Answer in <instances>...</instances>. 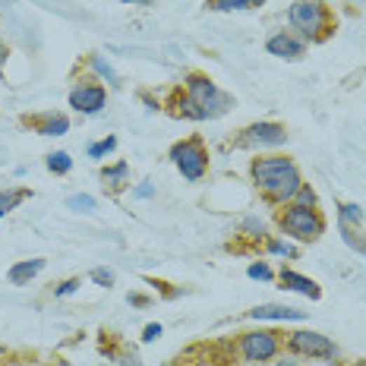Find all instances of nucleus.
<instances>
[{"label":"nucleus","mask_w":366,"mask_h":366,"mask_svg":"<svg viewBox=\"0 0 366 366\" xmlns=\"http://www.w3.org/2000/svg\"><path fill=\"white\" fill-rule=\"evenodd\" d=\"M287 351L300 353V357H309V360H332L338 353L332 341L319 332H294L287 338Z\"/></svg>","instance_id":"6"},{"label":"nucleus","mask_w":366,"mask_h":366,"mask_svg":"<svg viewBox=\"0 0 366 366\" xmlns=\"http://www.w3.org/2000/svg\"><path fill=\"white\" fill-rule=\"evenodd\" d=\"M136 196H139V199H149V196H151V187H149V183H142V187L136 189Z\"/></svg>","instance_id":"29"},{"label":"nucleus","mask_w":366,"mask_h":366,"mask_svg":"<svg viewBox=\"0 0 366 366\" xmlns=\"http://www.w3.org/2000/svg\"><path fill=\"white\" fill-rule=\"evenodd\" d=\"M92 67H95V69H98V73H101V76H107V79H111V82H114V79H117V76H114V69H111V67H107V63H101V60H98V57H95V60H92Z\"/></svg>","instance_id":"25"},{"label":"nucleus","mask_w":366,"mask_h":366,"mask_svg":"<svg viewBox=\"0 0 366 366\" xmlns=\"http://www.w3.org/2000/svg\"><path fill=\"white\" fill-rule=\"evenodd\" d=\"M265 0H205L208 10H218V13H227V10H256L262 6Z\"/></svg>","instance_id":"15"},{"label":"nucleus","mask_w":366,"mask_h":366,"mask_svg":"<svg viewBox=\"0 0 366 366\" xmlns=\"http://www.w3.org/2000/svg\"><path fill=\"white\" fill-rule=\"evenodd\" d=\"M79 284H82L79 278H69V281H63L60 287H54V294H57V297H67V294H73V290L79 287Z\"/></svg>","instance_id":"24"},{"label":"nucleus","mask_w":366,"mask_h":366,"mask_svg":"<svg viewBox=\"0 0 366 366\" xmlns=\"http://www.w3.org/2000/svg\"><path fill=\"white\" fill-rule=\"evenodd\" d=\"M4 215H6V212H4V208H0V218H4Z\"/></svg>","instance_id":"31"},{"label":"nucleus","mask_w":366,"mask_h":366,"mask_svg":"<svg viewBox=\"0 0 366 366\" xmlns=\"http://www.w3.org/2000/svg\"><path fill=\"white\" fill-rule=\"evenodd\" d=\"M48 168L54 170V174H67V170L73 168V158H69L67 151H50V155H48Z\"/></svg>","instance_id":"17"},{"label":"nucleus","mask_w":366,"mask_h":366,"mask_svg":"<svg viewBox=\"0 0 366 366\" xmlns=\"http://www.w3.org/2000/svg\"><path fill=\"white\" fill-rule=\"evenodd\" d=\"M278 221H281L284 233H290L294 240H303V243H313V240H319V233L325 231V221H322V215L316 212L313 205H287L281 215H278Z\"/></svg>","instance_id":"4"},{"label":"nucleus","mask_w":366,"mask_h":366,"mask_svg":"<svg viewBox=\"0 0 366 366\" xmlns=\"http://www.w3.org/2000/svg\"><path fill=\"white\" fill-rule=\"evenodd\" d=\"M41 269H44V259H25V262H16L10 269V284H29Z\"/></svg>","instance_id":"14"},{"label":"nucleus","mask_w":366,"mask_h":366,"mask_svg":"<svg viewBox=\"0 0 366 366\" xmlns=\"http://www.w3.org/2000/svg\"><path fill=\"white\" fill-rule=\"evenodd\" d=\"M25 123L35 126L41 136H63L69 130V120L63 114H41V117H25Z\"/></svg>","instance_id":"11"},{"label":"nucleus","mask_w":366,"mask_h":366,"mask_svg":"<svg viewBox=\"0 0 366 366\" xmlns=\"http://www.w3.org/2000/svg\"><path fill=\"white\" fill-rule=\"evenodd\" d=\"M250 278H262V281H269L271 278V269L265 262H252L250 265Z\"/></svg>","instance_id":"22"},{"label":"nucleus","mask_w":366,"mask_h":366,"mask_svg":"<svg viewBox=\"0 0 366 366\" xmlns=\"http://www.w3.org/2000/svg\"><path fill=\"white\" fill-rule=\"evenodd\" d=\"M281 142H287V133H284L281 123H271V120L246 126L243 139H240V145H281Z\"/></svg>","instance_id":"9"},{"label":"nucleus","mask_w":366,"mask_h":366,"mask_svg":"<svg viewBox=\"0 0 366 366\" xmlns=\"http://www.w3.org/2000/svg\"><path fill=\"white\" fill-rule=\"evenodd\" d=\"M271 252H278V256H294V250H290L287 243H271Z\"/></svg>","instance_id":"28"},{"label":"nucleus","mask_w":366,"mask_h":366,"mask_svg":"<svg viewBox=\"0 0 366 366\" xmlns=\"http://www.w3.org/2000/svg\"><path fill=\"white\" fill-rule=\"evenodd\" d=\"M126 174H130V168H126V161H117L114 168H104L101 170V180H104V187L111 189H120L126 183Z\"/></svg>","instance_id":"16"},{"label":"nucleus","mask_w":366,"mask_h":366,"mask_svg":"<svg viewBox=\"0 0 366 366\" xmlns=\"http://www.w3.org/2000/svg\"><path fill=\"white\" fill-rule=\"evenodd\" d=\"M341 221H363V212L357 205H341Z\"/></svg>","instance_id":"23"},{"label":"nucleus","mask_w":366,"mask_h":366,"mask_svg":"<svg viewBox=\"0 0 366 366\" xmlns=\"http://www.w3.org/2000/svg\"><path fill=\"white\" fill-rule=\"evenodd\" d=\"M158 334H161V325H145V332H142V341H155Z\"/></svg>","instance_id":"27"},{"label":"nucleus","mask_w":366,"mask_h":366,"mask_svg":"<svg viewBox=\"0 0 366 366\" xmlns=\"http://www.w3.org/2000/svg\"><path fill=\"white\" fill-rule=\"evenodd\" d=\"M67 208H73V212H95V199L86 193H76L67 199Z\"/></svg>","instance_id":"18"},{"label":"nucleus","mask_w":366,"mask_h":366,"mask_svg":"<svg viewBox=\"0 0 366 366\" xmlns=\"http://www.w3.org/2000/svg\"><path fill=\"white\" fill-rule=\"evenodd\" d=\"M287 16L297 32H303L306 38H316V41L328 38V32H332V13L322 0H297Z\"/></svg>","instance_id":"3"},{"label":"nucleus","mask_w":366,"mask_h":366,"mask_svg":"<svg viewBox=\"0 0 366 366\" xmlns=\"http://www.w3.org/2000/svg\"><path fill=\"white\" fill-rule=\"evenodd\" d=\"M114 149H117V139L107 136V139H101V142L88 145V158H101V155H107V151H114Z\"/></svg>","instance_id":"19"},{"label":"nucleus","mask_w":366,"mask_h":366,"mask_svg":"<svg viewBox=\"0 0 366 366\" xmlns=\"http://www.w3.org/2000/svg\"><path fill=\"white\" fill-rule=\"evenodd\" d=\"M297 205H316V193H313V187H306V183H303L300 189H297Z\"/></svg>","instance_id":"21"},{"label":"nucleus","mask_w":366,"mask_h":366,"mask_svg":"<svg viewBox=\"0 0 366 366\" xmlns=\"http://www.w3.org/2000/svg\"><path fill=\"white\" fill-rule=\"evenodd\" d=\"M25 196H29L25 189H16V193H4V189H0V208H4V212H10V208H16Z\"/></svg>","instance_id":"20"},{"label":"nucleus","mask_w":366,"mask_h":366,"mask_svg":"<svg viewBox=\"0 0 366 366\" xmlns=\"http://www.w3.org/2000/svg\"><path fill=\"white\" fill-rule=\"evenodd\" d=\"M278 347H281V341H278V332H246L243 338H240V353H243V360H250V363H265V360H271L278 353Z\"/></svg>","instance_id":"7"},{"label":"nucleus","mask_w":366,"mask_h":366,"mask_svg":"<svg viewBox=\"0 0 366 366\" xmlns=\"http://www.w3.org/2000/svg\"><path fill=\"white\" fill-rule=\"evenodd\" d=\"M269 54L275 57H287V60H297V57H303V41H297V38H290L287 32H281V35L269 38Z\"/></svg>","instance_id":"12"},{"label":"nucleus","mask_w":366,"mask_h":366,"mask_svg":"<svg viewBox=\"0 0 366 366\" xmlns=\"http://www.w3.org/2000/svg\"><path fill=\"white\" fill-rule=\"evenodd\" d=\"M278 366H297V363H294V360H284V363H278Z\"/></svg>","instance_id":"30"},{"label":"nucleus","mask_w":366,"mask_h":366,"mask_svg":"<svg viewBox=\"0 0 366 366\" xmlns=\"http://www.w3.org/2000/svg\"><path fill=\"white\" fill-rule=\"evenodd\" d=\"M252 180L256 187L269 196L271 202H287L297 196V189L303 187L300 180V170L290 158L284 155H269V158H256L252 161Z\"/></svg>","instance_id":"1"},{"label":"nucleus","mask_w":366,"mask_h":366,"mask_svg":"<svg viewBox=\"0 0 366 366\" xmlns=\"http://www.w3.org/2000/svg\"><path fill=\"white\" fill-rule=\"evenodd\" d=\"M250 319L284 322V319H306V313L303 309H290V306H256V309H250Z\"/></svg>","instance_id":"13"},{"label":"nucleus","mask_w":366,"mask_h":366,"mask_svg":"<svg viewBox=\"0 0 366 366\" xmlns=\"http://www.w3.org/2000/svg\"><path fill=\"white\" fill-rule=\"evenodd\" d=\"M170 158H174L177 170H180L187 180H202L208 170V151H205L199 136H189V139H183V142H177L174 149H170Z\"/></svg>","instance_id":"5"},{"label":"nucleus","mask_w":366,"mask_h":366,"mask_svg":"<svg viewBox=\"0 0 366 366\" xmlns=\"http://www.w3.org/2000/svg\"><path fill=\"white\" fill-rule=\"evenodd\" d=\"M92 278H95L98 284H111V281H114V275H111L107 269H95V271H92Z\"/></svg>","instance_id":"26"},{"label":"nucleus","mask_w":366,"mask_h":366,"mask_svg":"<svg viewBox=\"0 0 366 366\" xmlns=\"http://www.w3.org/2000/svg\"><path fill=\"white\" fill-rule=\"evenodd\" d=\"M231 107V98L215 86L208 76H187V98H183V111L187 117H196V120H208V117H218Z\"/></svg>","instance_id":"2"},{"label":"nucleus","mask_w":366,"mask_h":366,"mask_svg":"<svg viewBox=\"0 0 366 366\" xmlns=\"http://www.w3.org/2000/svg\"><path fill=\"white\" fill-rule=\"evenodd\" d=\"M281 287H287V290H297V294L309 297V300H319V297H322L319 284H316L313 278H306V275H297V271H290V269H284V271H281Z\"/></svg>","instance_id":"10"},{"label":"nucleus","mask_w":366,"mask_h":366,"mask_svg":"<svg viewBox=\"0 0 366 366\" xmlns=\"http://www.w3.org/2000/svg\"><path fill=\"white\" fill-rule=\"evenodd\" d=\"M104 101H107V92L98 82H82V86H76L69 92V104L82 114H98L104 107Z\"/></svg>","instance_id":"8"}]
</instances>
